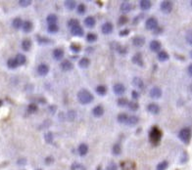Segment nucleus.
Returning a JSON list of instances; mask_svg holds the SVG:
<instances>
[{
	"label": "nucleus",
	"mask_w": 192,
	"mask_h": 170,
	"mask_svg": "<svg viewBox=\"0 0 192 170\" xmlns=\"http://www.w3.org/2000/svg\"><path fill=\"white\" fill-rule=\"evenodd\" d=\"M95 23H96V21L92 16L86 17L85 20H84V25L87 26V28H93V26L95 25Z\"/></svg>",
	"instance_id": "6ab92c4d"
},
{
	"label": "nucleus",
	"mask_w": 192,
	"mask_h": 170,
	"mask_svg": "<svg viewBox=\"0 0 192 170\" xmlns=\"http://www.w3.org/2000/svg\"><path fill=\"white\" fill-rule=\"evenodd\" d=\"M78 151L80 157H84V155L88 152V146H87L86 144H80V145L78 146Z\"/></svg>",
	"instance_id": "aec40b11"
},
{
	"label": "nucleus",
	"mask_w": 192,
	"mask_h": 170,
	"mask_svg": "<svg viewBox=\"0 0 192 170\" xmlns=\"http://www.w3.org/2000/svg\"><path fill=\"white\" fill-rule=\"evenodd\" d=\"M2 105H3V101H2V100H0V107H1Z\"/></svg>",
	"instance_id": "e2e57ef3"
},
{
	"label": "nucleus",
	"mask_w": 192,
	"mask_h": 170,
	"mask_svg": "<svg viewBox=\"0 0 192 170\" xmlns=\"http://www.w3.org/2000/svg\"><path fill=\"white\" fill-rule=\"evenodd\" d=\"M86 40L88 42H94V41L97 40V35L95 33H88L86 35Z\"/></svg>",
	"instance_id": "37998d69"
},
{
	"label": "nucleus",
	"mask_w": 192,
	"mask_h": 170,
	"mask_svg": "<svg viewBox=\"0 0 192 170\" xmlns=\"http://www.w3.org/2000/svg\"><path fill=\"white\" fill-rule=\"evenodd\" d=\"M89 64H90V61H89V59H87V58H81L80 62H78V66H80L81 69H86Z\"/></svg>",
	"instance_id": "c85d7f7f"
},
{
	"label": "nucleus",
	"mask_w": 192,
	"mask_h": 170,
	"mask_svg": "<svg viewBox=\"0 0 192 170\" xmlns=\"http://www.w3.org/2000/svg\"><path fill=\"white\" fill-rule=\"evenodd\" d=\"M106 170H118V166H117V164H116V163L111 162L108 166H107Z\"/></svg>",
	"instance_id": "603ef678"
},
{
	"label": "nucleus",
	"mask_w": 192,
	"mask_h": 170,
	"mask_svg": "<svg viewBox=\"0 0 192 170\" xmlns=\"http://www.w3.org/2000/svg\"><path fill=\"white\" fill-rule=\"evenodd\" d=\"M149 95L151 98H153V99H159L162 97V90L160 89L159 87H153L152 89L150 90Z\"/></svg>",
	"instance_id": "9d476101"
},
{
	"label": "nucleus",
	"mask_w": 192,
	"mask_h": 170,
	"mask_svg": "<svg viewBox=\"0 0 192 170\" xmlns=\"http://www.w3.org/2000/svg\"><path fill=\"white\" fill-rule=\"evenodd\" d=\"M117 104L119 107H121V108H124V107H127V105H129V101L126 99V98H120L118 100V102H117Z\"/></svg>",
	"instance_id": "4c0bfd02"
},
{
	"label": "nucleus",
	"mask_w": 192,
	"mask_h": 170,
	"mask_svg": "<svg viewBox=\"0 0 192 170\" xmlns=\"http://www.w3.org/2000/svg\"><path fill=\"white\" fill-rule=\"evenodd\" d=\"M85 11H86V7H85V5L82 4V3L78 6V13L80 15H83L85 13Z\"/></svg>",
	"instance_id": "a18cd8bd"
},
{
	"label": "nucleus",
	"mask_w": 192,
	"mask_h": 170,
	"mask_svg": "<svg viewBox=\"0 0 192 170\" xmlns=\"http://www.w3.org/2000/svg\"><path fill=\"white\" fill-rule=\"evenodd\" d=\"M49 72V67L46 64H41L37 67V73L41 76H45L47 75Z\"/></svg>",
	"instance_id": "1a4fd4ad"
},
{
	"label": "nucleus",
	"mask_w": 192,
	"mask_h": 170,
	"mask_svg": "<svg viewBox=\"0 0 192 170\" xmlns=\"http://www.w3.org/2000/svg\"><path fill=\"white\" fill-rule=\"evenodd\" d=\"M190 56H191V58H192V51H191V53H190Z\"/></svg>",
	"instance_id": "0e129e2a"
},
{
	"label": "nucleus",
	"mask_w": 192,
	"mask_h": 170,
	"mask_svg": "<svg viewBox=\"0 0 192 170\" xmlns=\"http://www.w3.org/2000/svg\"><path fill=\"white\" fill-rule=\"evenodd\" d=\"M52 162H53V157H48L45 158V163L46 164H50Z\"/></svg>",
	"instance_id": "4d7b16f0"
},
{
	"label": "nucleus",
	"mask_w": 192,
	"mask_h": 170,
	"mask_svg": "<svg viewBox=\"0 0 192 170\" xmlns=\"http://www.w3.org/2000/svg\"><path fill=\"white\" fill-rule=\"evenodd\" d=\"M129 118V115L127 113H120L118 115V121L121 123V124H126L127 123V120Z\"/></svg>",
	"instance_id": "473e14b6"
},
{
	"label": "nucleus",
	"mask_w": 192,
	"mask_h": 170,
	"mask_svg": "<svg viewBox=\"0 0 192 170\" xmlns=\"http://www.w3.org/2000/svg\"><path fill=\"white\" fill-rule=\"evenodd\" d=\"M129 22V19L126 17V16H121L120 18H119V25H126V23Z\"/></svg>",
	"instance_id": "49530a36"
},
{
	"label": "nucleus",
	"mask_w": 192,
	"mask_h": 170,
	"mask_svg": "<svg viewBox=\"0 0 192 170\" xmlns=\"http://www.w3.org/2000/svg\"><path fill=\"white\" fill-rule=\"evenodd\" d=\"M37 42H38L40 45H47V44L51 43V40L48 39V38H46V37L38 36L37 37Z\"/></svg>",
	"instance_id": "c9c22d12"
},
{
	"label": "nucleus",
	"mask_w": 192,
	"mask_h": 170,
	"mask_svg": "<svg viewBox=\"0 0 192 170\" xmlns=\"http://www.w3.org/2000/svg\"><path fill=\"white\" fill-rule=\"evenodd\" d=\"M186 41H187L188 44L192 45V31L188 32V33L186 34Z\"/></svg>",
	"instance_id": "864d4df0"
},
{
	"label": "nucleus",
	"mask_w": 192,
	"mask_h": 170,
	"mask_svg": "<svg viewBox=\"0 0 192 170\" xmlns=\"http://www.w3.org/2000/svg\"><path fill=\"white\" fill-rule=\"evenodd\" d=\"M158 59L161 62H166L170 59V56H169V54L166 51H160L158 53Z\"/></svg>",
	"instance_id": "c756f323"
},
{
	"label": "nucleus",
	"mask_w": 192,
	"mask_h": 170,
	"mask_svg": "<svg viewBox=\"0 0 192 170\" xmlns=\"http://www.w3.org/2000/svg\"><path fill=\"white\" fill-rule=\"evenodd\" d=\"M37 106L36 104H30L28 105V111L30 113H36V111L37 110Z\"/></svg>",
	"instance_id": "c03bdc74"
},
{
	"label": "nucleus",
	"mask_w": 192,
	"mask_h": 170,
	"mask_svg": "<svg viewBox=\"0 0 192 170\" xmlns=\"http://www.w3.org/2000/svg\"><path fill=\"white\" fill-rule=\"evenodd\" d=\"M27 163V161H26L25 158H23V159H19L18 160V164H26Z\"/></svg>",
	"instance_id": "052dcab7"
},
{
	"label": "nucleus",
	"mask_w": 192,
	"mask_h": 170,
	"mask_svg": "<svg viewBox=\"0 0 192 170\" xmlns=\"http://www.w3.org/2000/svg\"><path fill=\"white\" fill-rule=\"evenodd\" d=\"M179 140L184 144H188L191 139V130L190 128H182L178 133Z\"/></svg>",
	"instance_id": "7ed1b4c3"
},
{
	"label": "nucleus",
	"mask_w": 192,
	"mask_h": 170,
	"mask_svg": "<svg viewBox=\"0 0 192 170\" xmlns=\"http://www.w3.org/2000/svg\"><path fill=\"white\" fill-rule=\"evenodd\" d=\"M44 139L46 141V143L51 144L53 142V134H52L51 132H47V133L44 134Z\"/></svg>",
	"instance_id": "79ce46f5"
},
{
	"label": "nucleus",
	"mask_w": 192,
	"mask_h": 170,
	"mask_svg": "<svg viewBox=\"0 0 192 170\" xmlns=\"http://www.w3.org/2000/svg\"><path fill=\"white\" fill-rule=\"evenodd\" d=\"M117 51L120 53V54L124 55L127 52V47H123L122 45H120V46H119V48L117 49Z\"/></svg>",
	"instance_id": "3c124183"
},
{
	"label": "nucleus",
	"mask_w": 192,
	"mask_h": 170,
	"mask_svg": "<svg viewBox=\"0 0 192 170\" xmlns=\"http://www.w3.org/2000/svg\"><path fill=\"white\" fill-rule=\"evenodd\" d=\"M48 110L51 111L52 113H54L55 110H56V107H55V106H50V107L48 108Z\"/></svg>",
	"instance_id": "bf43d9fd"
},
{
	"label": "nucleus",
	"mask_w": 192,
	"mask_h": 170,
	"mask_svg": "<svg viewBox=\"0 0 192 170\" xmlns=\"http://www.w3.org/2000/svg\"><path fill=\"white\" fill-rule=\"evenodd\" d=\"M147 110L152 114H158L160 113V107L157 104H149L147 106Z\"/></svg>",
	"instance_id": "4468645a"
},
{
	"label": "nucleus",
	"mask_w": 192,
	"mask_h": 170,
	"mask_svg": "<svg viewBox=\"0 0 192 170\" xmlns=\"http://www.w3.org/2000/svg\"><path fill=\"white\" fill-rule=\"evenodd\" d=\"M46 21H47L48 25H56V23L58 22V17L55 14H50V15H48L47 18H46Z\"/></svg>",
	"instance_id": "393cba45"
},
{
	"label": "nucleus",
	"mask_w": 192,
	"mask_h": 170,
	"mask_svg": "<svg viewBox=\"0 0 192 170\" xmlns=\"http://www.w3.org/2000/svg\"><path fill=\"white\" fill-rule=\"evenodd\" d=\"M132 63L137 64L139 67H143V59H142V56L140 53H137V54H135L134 56L132 57Z\"/></svg>",
	"instance_id": "2eb2a0df"
},
{
	"label": "nucleus",
	"mask_w": 192,
	"mask_h": 170,
	"mask_svg": "<svg viewBox=\"0 0 192 170\" xmlns=\"http://www.w3.org/2000/svg\"><path fill=\"white\" fill-rule=\"evenodd\" d=\"M15 59L17 60V63H18L19 66H23V64H25L26 62H27V58H26V56L23 54H18L16 56Z\"/></svg>",
	"instance_id": "7c9ffc66"
},
{
	"label": "nucleus",
	"mask_w": 192,
	"mask_h": 170,
	"mask_svg": "<svg viewBox=\"0 0 192 170\" xmlns=\"http://www.w3.org/2000/svg\"><path fill=\"white\" fill-rule=\"evenodd\" d=\"M95 91L99 96H105L107 94V87L104 86V85H99V86L96 87Z\"/></svg>",
	"instance_id": "cd10ccee"
},
{
	"label": "nucleus",
	"mask_w": 192,
	"mask_h": 170,
	"mask_svg": "<svg viewBox=\"0 0 192 170\" xmlns=\"http://www.w3.org/2000/svg\"><path fill=\"white\" fill-rule=\"evenodd\" d=\"M92 114L95 117H101L104 114V108L102 106H96V107L92 110Z\"/></svg>",
	"instance_id": "ddd939ff"
},
{
	"label": "nucleus",
	"mask_w": 192,
	"mask_h": 170,
	"mask_svg": "<svg viewBox=\"0 0 192 170\" xmlns=\"http://www.w3.org/2000/svg\"><path fill=\"white\" fill-rule=\"evenodd\" d=\"M37 170H41V169H37Z\"/></svg>",
	"instance_id": "69168bd1"
},
{
	"label": "nucleus",
	"mask_w": 192,
	"mask_h": 170,
	"mask_svg": "<svg viewBox=\"0 0 192 170\" xmlns=\"http://www.w3.org/2000/svg\"><path fill=\"white\" fill-rule=\"evenodd\" d=\"M113 29H114V26L110 22H107L105 23H103L102 28H101V30H102L103 34H110L113 32Z\"/></svg>",
	"instance_id": "6e6552de"
},
{
	"label": "nucleus",
	"mask_w": 192,
	"mask_h": 170,
	"mask_svg": "<svg viewBox=\"0 0 192 170\" xmlns=\"http://www.w3.org/2000/svg\"><path fill=\"white\" fill-rule=\"evenodd\" d=\"M93 99H94L93 95L86 89H81L80 91H78V100L81 105H88L93 101Z\"/></svg>",
	"instance_id": "f257e3e1"
},
{
	"label": "nucleus",
	"mask_w": 192,
	"mask_h": 170,
	"mask_svg": "<svg viewBox=\"0 0 192 170\" xmlns=\"http://www.w3.org/2000/svg\"><path fill=\"white\" fill-rule=\"evenodd\" d=\"M139 96H140V94H139L138 91H132V99L133 100H137L139 98Z\"/></svg>",
	"instance_id": "6e6d98bb"
},
{
	"label": "nucleus",
	"mask_w": 192,
	"mask_h": 170,
	"mask_svg": "<svg viewBox=\"0 0 192 170\" xmlns=\"http://www.w3.org/2000/svg\"><path fill=\"white\" fill-rule=\"evenodd\" d=\"M149 138H150V142L153 144V145H158L161 141L162 138V132L161 130L157 127V126H154V127L151 128V131L149 133Z\"/></svg>",
	"instance_id": "f03ea898"
},
{
	"label": "nucleus",
	"mask_w": 192,
	"mask_h": 170,
	"mask_svg": "<svg viewBox=\"0 0 192 170\" xmlns=\"http://www.w3.org/2000/svg\"><path fill=\"white\" fill-rule=\"evenodd\" d=\"M33 25L31 21H25L24 23H23V30L26 33H28L33 30Z\"/></svg>",
	"instance_id": "f3484780"
},
{
	"label": "nucleus",
	"mask_w": 192,
	"mask_h": 170,
	"mask_svg": "<svg viewBox=\"0 0 192 170\" xmlns=\"http://www.w3.org/2000/svg\"><path fill=\"white\" fill-rule=\"evenodd\" d=\"M53 58L57 61L62 60L64 58V51L62 49H55L53 51Z\"/></svg>",
	"instance_id": "b1692460"
},
{
	"label": "nucleus",
	"mask_w": 192,
	"mask_h": 170,
	"mask_svg": "<svg viewBox=\"0 0 192 170\" xmlns=\"http://www.w3.org/2000/svg\"><path fill=\"white\" fill-rule=\"evenodd\" d=\"M23 23H24V22L22 21L21 18H15L12 22V25H13L14 28L19 29V28H23Z\"/></svg>",
	"instance_id": "a878e982"
},
{
	"label": "nucleus",
	"mask_w": 192,
	"mask_h": 170,
	"mask_svg": "<svg viewBox=\"0 0 192 170\" xmlns=\"http://www.w3.org/2000/svg\"><path fill=\"white\" fill-rule=\"evenodd\" d=\"M132 84L134 85L136 88H138V89H143V88L145 87L144 86V82L140 77H134V78H133Z\"/></svg>",
	"instance_id": "412c9836"
},
{
	"label": "nucleus",
	"mask_w": 192,
	"mask_h": 170,
	"mask_svg": "<svg viewBox=\"0 0 192 170\" xmlns=\"http://www.w3.org/2000/svg\"><path fill=\"white\" fill-rule=\"evenodd\" d=\"M150 50L151 51H153V52H160V50H161V47H162V44L160 41L158 40H153V41H151L150 42Z\"/></svg>",
	"instance_id": "9b49d317"
},
{
	"label": "nucleus",
	"mask_w": 192,
	"mask_h": 170,
	"mask_svg": "<svg viewBox=\"0 0 192 170\" xmlns=\"http://www.w3.org/2000/svg\"><path fill=\"white\" fill-rule=\"evenodd\" d=\"M60 67H61V69L64 70V72H69V70L73 69L74 64H73V63L70 60H64L62 63H61Z\"/></svg>",
	"instance_id": "0eeeda50"
},
{
	"label": "nucleus",
	"mask_w": 192,
	"mask_h": 170,
	"mask_svg": "<svg viewBox=\"0 0 192 170\" xmlns=\"http://www.w3.org/2000/svg\"><path fill=\"white\" fill-rule=\"evenodd\" d=\"M138 121H139V118H138L137 116L130 115V116H129V118H127L126 124L129 125V126H134V125L137 124Z\"/></svg>",
	"instance_id": "4be33fe9"
},
{
	"label": "nucleus",
	"mask_w": 192,
	"mask_h": 170,
	"mask_svg": "<svg viewBox=\"0 0 192 170\" xmlns=\"http://www.w3.org/2000/svg\"><path fill=\"white\" fill-rule=\"evenodd\" d=\"M113 90H114V93L116 95L121 96L126 92V87H124V85L122 83H116L114 86H113Z\"/></svg>",
	"instance_id": "423d86ee"
},
{
	"label": "nucleus",
	"mask_w": 192,
	"mask_h": 170,
	"mask_svg": "<svg viewBox=\"0 0 192 170\" xmlns=\"http://www.w3.org/2000/svg\"><path fill=\"white\" fill-rule=\"evenodd\" d=\"M58 30H59V26L57 25H50L47 28V31L49 33H56V32H58Z\"/></svg>",
	"instance_id": "58836bf2"
},
{
	"label": "nucleus",
	"mask_w": 192,
	"mask_h": 170,
	"mask_svg": "<svg viewBox=\"0 0 192 170\" xmlns=\"http://www.w3.org/2000/svg\"><path fill=\"white\" fill-rule=\"evenodd\" d=\"M71 33L74 35V36L80 37L84 34V30L80 25H78V26H75V28H71Z\"/></svg>",
	"instance_id": "f8f14e48"
},
{
	"label": "nucleus",
	"mask_w": 192,
	"mask_h": 170,
	"mask_svg": "<svg viewBox=\"0 0 192 170\" xmlns=\"http://www.w3.org/2000/svg\"><path fill=\"white\" fill-rule=\"evenodd\" d=\"M132 10V4L129 2H127V1H124L122 2L121 4V11L123 13H129Z\"/></svg>",
	"instance_id": "5701e85b"
},
{
	"label": "nucleus",
	"mask_w": 192,
	"mask_h": 170,
	"mask_svg": "<svg viewBox=\"0 0 192 170\" xmlns=\"http://www.w3.org/2000/svg\"><path fill=\"white\" fill-rule=\"evenodd\" d=\"M162 32H163V28H157L155 30H154V34L158 35L160 33H162Z\"/></svg>",
	"instance_id": "13d9d810"
},
{
	"label": "nucleus",
	"mask_w": 192,
	"mask_h": 170,
	"mask_svg": "<svg viewBox=\"0 0 192 170\" xmlns=\"http://www.w3.org/2000/svg\"><path fill=\"white\" fill-rule=\"evenodd\" d=\"M31 4V0H20L19 1V5L21 7H28Z\"/></svg>",
	"instance_id": "de8ad7c7"
},
{
	"label": "nucleus",
	"mask_w": 192,
	"mask_h": 170,
	"mask_svg": "<svg viewBox=\"0 0 192 170\" xmlns=\"http://www.w3.org/2000/svg\"><path fill=\"white\" fill-rule=\"evenodd\" d=\"M145 26H146V28L148 30L154 31L157 28H158V21H157L156 18L151 17L149 19L146 20V22H145Z\"/></svg>",
	"instance_id": "20e7f679"
},
{
	"label": "nucleus",
	"mask_w": 192,
	"mask_h": 170,
	"mask_svg": "<svg viewBox=\"0 0 192 170\" xmlns=\"http://www.w3.org/2000/svg\"><path fill=\"white\" fill-rule=\"evenodd\" d=\"M160 8H161V11L165 14H170L171 11H173V3L171 1H163L161 2V5H160Z\"/></svg>",
	"instance_id": "39448f33"
},
{
	"label": "nucleus",
	"mask_w": 192,
	"mask_h": 170,
	"mask_svg": "<svg viewBox=\"0 0 192 170\" xmlns=\"http://www.w3.org/2000/svg\"><path fill=\"white\" fill-rule=\"evenodd\" d=\"M112 152H113V154H114L115 155L121 154V152H122V147L119 145V144H115V145L113 146V148H112Z\"/></svg>",
	"instance_id": "e433bc0d"
},
{
	"label": "nucleus",
	"mask_w": 192,
	"mask_h": 170,
	"mask_svg": "<svg viewBox=\"0 0 192 170\" xmlns=\"http://www.w3.org/2000/svg\"><path fill=\"white\" fill-rule=\"evenodd\" d=\"M145 43V39L142 36H135L132 39V44L135 47H142Z\"/></svg>",
	"instance_id": "dca6fc26"
},
{
	"label": "nucleus",
	"mask_w": 192,
	"mask_h": 170,
	"mask_svg": "<svg viewBox=\"0 0 192 170\" xmlns=\"http://www.w3.org/2000/svg\"><path fill=\"white\" fill-rule=\"evenodd\" d=\"M75 1H73V0H67L65 1V7L70 11H73L75 8Z\"/></svg>",
	"instance_id": "72a5a7b5"
},
{
	"label": "nucleus",
	"mask_w": 192,
	"mask_h": 170,
	"mask_svg": "<svg viewBox=\"0 0 192 170\" xmlns=\"http://www.w3.org/2000/svg\"><path fill=\"white\" fill-rule=\"evenodd\" d=\"M168 166H169V163H168V161H162V162H160L158 165H157V170H166L168 168Z\"/></svg>",
	"instance_id": "ea45409f"
},
{
	"label": "nucleus",
	"mask_w": 192,
	"mask_h": 170,
	"mask_svg": "<svg viewBox=\"0 0 192 170\" xmlns=\"http://www.w3.org/2000/svg\"><path fill=\"white\" fill-rule=\"evenodd\" d=\"M7 66H8L9 69H16V67H18L19 64H18V63H17V60H16L15 58H11V59H9V60L7 61Z\"/></svg>",
	"instance_id": "2f4dec72"
},
{
	"label": "nucleus",
	"mask_w": 192,
	"mask_h": 170,
	"mask_svg": "<svg viewBox=\"0 0 192 170\" xmlns=\"http://www.w3.org/2000/svg\"><path fill=\"white\" fill-rule=\"evenodd\" d=\"M31 48V41L30 39H24L22 42V49L24 50V51L28 52L30 51Z\"/></svg>",
	"instance_id": "bb28decb"
},
{
	"label": "nucleus",
	"mask_w": 192,
	"mask_h": 170,
	"mask_svg": "<svg viewBox=\"0 0 192 170\" xmlns=\"http://www.w3.org/2000/svg\"><path fill=\"white\" fill-rule=\"evenodd\" d=\"M78 25H80V23H78V21L77 19H71L68 22V26L70 28H73L78 26Z\"/></svg>",
	"instance_id": "a19ab883"
},
{
	"label": "nucleus",
	"mask_w": 192,
	"mask_h": 170,
	"mask_svg": "<svg viewBox=\"0 0 192 170\" xmlns=\"http://www.w3.org/2000/svg\"><path fill=\"white\" fill-rule=\"evenodd\" d=\"M119 34H120L121 36H123V37L127 36V35H129V29H127V28L123 29V30H121V31H120V33H119Z\"/></svg>",
	"instance_id": "5fc2aeb1"
},
{
	"label": "nucleus",
	"mask_w": 192,
	"mask_h": 170,
	"mask_svg": "<svg viewBox=\"0 0 192 170\" xmlns=\"http://www.w3.org/2000/svg\"><path fill=\"white\" fill-rule=\"evenodd\" d=\"M70 49L72 50L74 53H78L80 52V47L78 45V44H74L73 43L71 46H70Z\"/></svg>",
	"instance_id": "09e8293b"
},
{
	"label": "nucleus",
	"mask_w": 192,
	"mask_h": 170,
	"mask_svg": "<svg viewBox=\"0 0 192 170\" xmlns=\"http://www.w3.org/2000/svg\"><path fill=\"white\" fill-rule=\"evenodd\" d=\"M191 5H192V1H191Z\"/></svg>",
	"instance_id": "338daca9"
},
{
	"label": "nucleus",
	"mask_w": 192,
	"mask_h": 170,
	"mask_svg": "<svg viewBox=\"0 0 192 170\" xmlns=\"http://www.w3.org/2000/svg\"><path fill=\"white\" fill-rule=\"evenodd\" d=\"M67 116H68L70 121H73V120L75 119V113L74 110H70L68 113V114H67Z\"/></svg>",
	"instance_id": "8fccbe9b"
},
{
	"label": "nucleus",
	"mask_w": 192,
	"mask_h": 170,
	"mask_svg": "<svg viewBox=\"0 0 192 170\" xmlns=\"http://www.w3.org/2000/svg\"><path fill=\"white\" fill-rule=\"evenodd\" d=\"M139 5H140L141 10L147 11L152 7V2L149 1V0H141L140 3H139Z\"/></svg>",
	"instance_id": "a211bd4d"
},
{
	"label": "nucleus",
	"mask_w": 192,
	"mask_h": 170,
	"mask_svg": "<svg viewBox=\"0 0 192 170\" xmlns=\"http://www.w3.org/2000/svg\"><path fill=\"white\" fill-rule=\"evenodd\" d=\"M127 107L130 110L132 111H136L139 108V104L137 102H129V105H127Z\"/></svg>",
	"instance_id": "f704fd0d"
},
{
	"label": "nucleus",
	"mask_w": 192,
	"mask_h": 170,
	"mask_svg": "<svg viewBox=\"0 0 192 170\" xmlns=\"http://www.w3.org/2000/svg\"><path fill=\"white\" fill-rule=\"evenodd\" d=\"M187 70H188L189 75H191V76H192V64L188 67V69H187Z\"/></svg>",
	"instance_id": "680f3d73"
}]
</instances>
